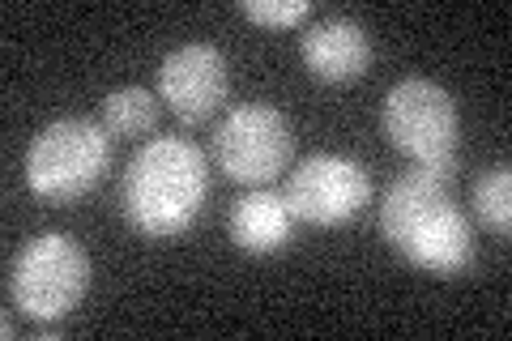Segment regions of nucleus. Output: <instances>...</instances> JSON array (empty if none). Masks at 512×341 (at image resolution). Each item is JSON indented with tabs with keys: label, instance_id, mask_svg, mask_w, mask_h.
Wrapping results in <instances>:
<instances>
[{
	"label": "nucleus",
	"instance_id": "nucleus-1",
	"mask_svg": "<svg viewBox=\"0 0 512 341\" xmlns=\"http://www.w3.org/2000/svg\"><path fill=\"white\" fill-rule=\"evenodd\" d=\"M210 167L188 137H154L128 158L120 175V214L150 239L184 235L201 218Z\"/></svg>",
	"mask_w": 512,
	"mask_h": 341
},
{
	"label": "nucleus",
	"instance_id": "nucleus-2",
	"mask_svg": "<svg viewBox=\"0 0 512 341\" xmlns=\"http://www.w3.org/2000/svg\"><path fill=\"white\" fill-rule=\"evenodd\" d=\"M380 231L414 269L457 278L474 265V235L466 214L453 205L448 180H436L423 167L397 175L380 205Z\"/></svg>",
	"mask_w": 512,
	"mask_h": 341
},
{
	"label": "nucleus",
	"instance_id": "nucleus-3",
	"mask_svg": "<svg viewBox=\"0 0 512 341\" xmlns=\"http://www.w3.org/2000/svg\"><path fill=\"white\" fill-rule=\"evenodd\" d=\"M384 141L397 154H406L414 167H423L436 180H453L457 171V103L444 86L427 77H406L384 94L380 107Z\"/></svg>",
	"mask_w": 512,
	"mask_h": 341
},
{
	"label": "nucleus",
	"instance_id": "nucleus-4",
	"mask_svg": "<svg viewBox=\"0 0 512 341\" xmlns=\"http://www.w3.org/2000/svg\"><path fill=\"white\" fill-rule=\"evenodd\" d=\"M111 162V133L86 116L52 120L26 150V184L35 197L64 205L103 180Z\"/></svg>",
	"mask_w": 512,
	"mask_h": 341
},
{
	"label": "nucleus",
	"instance_id": "nucleus-5",
	"mask_svg": "<svg viewBox=\"0 0 512 341\" xmlns=\"http://www.w3.org/2000/svg\"><path fill=\"white\" fill-rule=\"evenodd\" d=\"M90 290V256L77 239L47 231L35 235L9 265V299L30 320L56 324L86 299Z\"/></svg>",
	"mask_w": 512,
	"mask_h": 341
},
{
	"label": "nucleus",
	"instance_id": "nucleus-6",
	"mask_svg": "<svg viewBox=\"0 0 512 341\" xmlns=\"http://www.w3.org/2000/svg\"><path fill=\"white\" fill-rule=\"evenodd\" d=\"M210 154L231 184L265 188L291 167L295 133L278 107L244 103V107H235L222 116V124L214 128Z\"/></svg>",
	"mask_w": 512,
	"mask_h": 341
},
{
	"label": "nucleus",
	"instance_id": "nucleus-7",
	"mask_svg": "<svg viewBox=\"0 0 512 341\" xmlns=\"http://www.w3.org/2000/svg\"><path fill=\"white\" fill-rule=\"evenodd\" d=\"M291 218L312 226H346L372 201V175L355 158L342 154H312L291 171V188L282 192Z\"/></svg>",
	"mask_w": 512,
	"mask_h": 341
},
{
	"label": "nucleus",
	"instance_id": "nucleus-8",
	"mask_svg": "<svg viewBox=\"0 0 512 341\" xmlns=\"http://www.w3.org/2000/svg\"><path fill=\"white\" fill-rule=\"evenodd\" d=\"M227 60L214 43H184L163 60L158 69V99H163L175 120L205 124L214 111L227 103Z\"/></svg>",
	"mask_w": 512,
	"mask_h": 341
},
{
	"label": "nucleus",
	"instance_id": "nucleus-9",
	"mask_svg": "<svg viewBox=\"0 0 512 341\" xmlns=\"http://www.w3.org/2000/svg\"><path fill=\"white\" fill-rule=\"evenodd\" d=\"M299 56L308 64V73L325 86H346L359 81L372 69V39L367 30L350 18H325L312 22L299 39Z\"/></svg>",
	"mask_w": 512,
	"mask_h": 341
},
{
	"label": "nucleus",
	"instance_id": "nucleus-10",
	"mask_svg": "<svg viewBox=\"0 0 512 341\" xmlns=\"http://www.w3.org/2000/svg\"><path fill=\"white\" fill-rule=\"evenodd\" d=\"M291 205H286L282 192H269V188H252L244 192L231 214H227V235L239 252L248 256H269V252H282L291 243Z\"/></svg>",
	"mask_w": 512,
	"mask_h": 341
},
{
	"label": "nucleus",
	"instance_id": "nucleus-11",
	"mask_svg": "<svg viewBox=\"0 0 512 341\" xmlns=\"http://www.w3.org/2000/svg\"><path fill=\"white\" fill-rule=\"evenodd\" d=\"M154 124H158V103L150 90L124 86L103 99V128L111 137H146L154 133Z\"/></svg>",
	"mask_w": 512,
	"mask_h": 341
},
{
	"label": "nucleus",
	"instance_id": "nucleus-12",
	"mask_svg": "<svg viewBox=\"0 0 512 341\" xmlns=\"http://www.w3.org/2000/svg\"><path fill=\"white\" fill-rule=\"evenodd\" d=\"M470 201H474V214H478V222H483L487 231H495V235L512 231V175H508V162H500V167L478 175Z\"/></svg>",
	"mask_w": 512,
	"mask_h": 341
},
{
	"label": "nucleus",
	"instance_id": "nucleus-13",
	"mask_svg": "<svg viewBox=\"0 0 512 341\" xmlns=\"http://www.w3.org/2000/svg\"><path fill=\"white\" fill-rule=\"evenodd\" d=\"M239 13H244L248 22H256V26L291 30V26H303L312 18V5L308 0H244Z\"/></svg>",
	"mask_w": 512,
	"mask_h": 341
}]
</instances>
